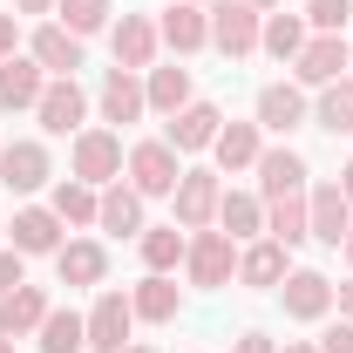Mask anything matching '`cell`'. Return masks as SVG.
<instances>
[{"mask_svg": "<svg viewBox=\"0 0 353 353\" xmlns=\"http://www.w3.org/2000/svg\"><path fill=\"white\" fill-rule=\"evenodd\" d=\"M123 163H130V150H123V130H109V123H88L75 143H68V170L82 176V183H116L123 176Z\"/></svg>", "mask_w": 353, "mask_h": 353, "instance_id": "6da1fadb", "label": "cell"}, {"mask_svg": "<svg viewBox=\"0 0 353 353\" xmlns=\"http://www.w3.org/2000/svg\"><path fill=\"white\" fill-rule=\"evenodd\" d=\"M218 197H224V183H218L211 163H183V176H176V190H170L176 224L183 231H211L218 224Z\"/></svg>", "mask_w": 353, "mask_h": 353, "instance_id": "7a4b0ae2", "label": "cell"}, {"mask_svg": "<svg viewBox=\"0 0 353 353\" xmlns=\"http://www.w3.org/2000/svg\"><path fill=\"white\" fill-rule=\"evenodd\" d=\"M82 326H88V353H123V347H130V333H136V306H130V292L102 285V292H95V306L82 312Z\"/></svg>", "mask_w": 353, "mask_h": 353, "instance_id": "3957f363", "label": "cell"}, {"mask_svg": "<svg viewBox=\"0 0 353 353\" xmlns=\"http://www.w3.org/2000/svg\"><path fill=\"white\" fill-rule=\"evenodd\" d=\"M34 123H41L48 136H82L88 130V88L75 82V75H48L41 102H34Z\"/></svg>", "mask_w": 353, "mask_h": 353, "instance_id": "277c9868", "label": "cell"}, {"mask_svg": "<svg viewBox=\"0 0 353 353\" xmlns=\"http://www.w3.org/2000/svg\"><path fill=\"white\" fill-rule=\"evenodd\" d=\"M183 272H190V285H204V292H218L238 279V245L224 238L218 224L211 231H190V252H183Z\"/></svg>", "mask_w": 353, "mask_h": 353, "instance_id": "5b68a950", "label": "cell"}, {"mask_svg": "<svg viewBox=\"0 0 353 353\" xmlns=\"http://www.w3.org/2000/svg\"><path fill=\"white\" fill-rule=\"evenodd\" d=\"M48 176H54V157H48L41 136H14V143H0V183H7L14 197H34Z\"/></svg>", "mask_w": 353, "mask_h": 353, "instance_id": "8992f818", "label": "cell"}, {"mask_svg": "<svg viewBox=\"0 0 353 353\" xmlns=\"http://www.w3.org/2000/svg\"><path fill=\"white\" fill-rule=\"evenodd\" d=\"M252 123H259L265 136H292V130H306V123H312L306 88H299V82H265V88H259V102H252Z\"/></svg>", "mask_w": 353, "mask_h": 353, "instance_id": "52a82bcc", "label": "cell"}, {"mask_svg": "<svg viewBox=\"0 0 353 353\" xmlns=\"http://www.w3.org/2000/svg\"><path fill=\"white\" fill-rule=\"evenodd\" d=\"M130 183L143 190V197H170L176 190V176H183V157H176L163 136H150V143H130Z\"/></svg>", "mask_w": 353, "mask_h": 353, "instance_id": "ba28073f", "label": "cell"}, {"mask_svg": "<svg viewBox=\"0 0 353 353\" xmlns=\"http://www.w3.org/2000/svg\"><path fill=\"white\" fill-rule=\"evenodd\" d=\"M224 130V109L218 102H183L176 116H163V143H170L176 157H204Z\"/></svg>", "mask_w": 353, "mask_h": 353, "instance_id": "9c48e42d", "label": "cell"}, {"mask_svg": "<svg viewBox=\"0 0 353 353\" xmlns=\"http://www.w3.org/2000/svg\"><path fill=\"white\" fill-rule=\"evenodd\" d=\"M279 299H285V319L312 326V319H326V312H333V279H326L319 265H292V272H285V285H279Z\"/></svg>", "mask_w": 353, "mask_h": 353, "instance_id": "30bf717a", "label": "cell"}, {"mask_svg": "<svg viewBox=\"0 0 353 353\" xmlns=\"http://www.w3.org/2000/svg\"><path fill=\"white\" fill-rule=\"evenodd\" d=\"M259 28H265V14L259 7H245V0H218L211 7V48L218 54H259Z\"/></svg>", "mask_w": 353, "mask_h": 353, "instance_id": "8fae6325", "label": "cell"}, {"mask_svg": "<svg viewBox=\"0 0 353 353\" xmlns=\"http://www.w3.org/2000/svg\"><path fill=\"white\" fill-rule=\"evenodd\" d=\"M95 109H102V123H109V130H130V123H143V116H150L143 75H130V68H109V75H102V88H95Z\"/></svg>", "mask_w": 353, "mask_h": 353, "instance_id": "7c38bea8", "label": "cell"}, {"mask_svg": "<svg viewBox=\"0 0 353 353\" xmlns=\"http://www.w3.org/2000/svg\"><path fill=\"white\" fill-rule=\"evenodd\" d=\"M61 231H68V224L54 218V204H21V211H14V224H7V245H14V252H21V259H54V252H61Z\"/></svg>", "mask_w": 353, "mask_h": 353, "instance_id": "4fadbf2b", "label": "cell"}, {"mask_svg": "<svg viewBox=\"0 0 353 353\" xmlns=\"http://www.w3.org/2000/svg\"><path fill=\"white\" fill-rule=\"evenodd\" d=\"M54 279H61L68 292H102V279H109V252H102L95 238H61V252H54Z\"/></svg>", "mask_w": 353, "mask_h": 353, "instance_id": "5bb4252c", "label": "cell"}, {"mask_svg": "<svg viewBox=\"0 0 353 353\" xmlns=\"http://www.w3.org/2000/svg\"><path fill=\"white\" fill-rule=\"evenodd\" d=\"M306 231L326 245V252H340V245H347V231H353V204L340 197V183H312V190H306Z\"/></svg>", "mask_w": 353, "mask_h": 353, "instance_id": "9a60e30c", "label": "cell"}, {"mask_svg": "<svg viewBox=\"0 0 353 353\" xmlns=\"http://www.w3.org/2000/svg\"><path fill=\"white\" fill-rule=\"evenodd\" d=\"M109 48H116V68L150 75V68H157V48H163V34H157V21H150V14H123V21L109 28Z\"/></svg>", "mask_w": 353, "mask_h": 353, "instance_id": "2e32d148", "label": "cell"}, {"mask_svg": "<svg viewBox=\"0 0 353 353\" xmlns=\"http://www.w3.org/2000/svg\"><path fill=\"white\" fill-rule=\"evenodd\" d=\"M347 68H353L347 34H312V41L299 48V61H292V82L299 88H326V82H340Z\"/></svg>", "mask_w": 353, "mask_h": 353, "instance_id": "e0dca14e", "label": "cell"}, {"mask_svg": "<svg viewBox=\"0 0 353 353\" xmlns=\"http://www.w3.org/2000/svg\"><path fill=\"white\" fill-rule=\"evenodd\" d=\"M143 211H150V197L136 190V183H102V204H95V231H109V238H143Z\"/></svg>", "mask_w": 353, "mask_h": 353, "instance_id": "ac0fdd59", "label": "cell"}, {"mask_svg": "<svg viewBox=\"0 0 353 353\" xmlns=\"http://www.w3.org/2000/svg\"><path fill=\"white\" fill-rule=\"evenodd\" d=\"M285 272H292V259H285L279 238H252V245H238V285H252V292H279Z\"/></svg>", "mask_w": 353, "mask_h": 353, "instance_id": "d6986e66", "label": "cell"}, {"mask_svg": "<svg viewBox=\"0 0 353 353\" xmlns=\"http://www.w3.org/2000/svg\"><path fill=\"white\" fill-rule=\"evenodd\" d=\"M252 170H259V197H265V204H272V197H292V190H306V176H312V170H306V157H299L292 143H272Z\"/></svg>", "mask_w": 353, "mask_h": 353, "instance_id": "ffe728a7", "label": "cell"}, {"mask_svg": "<svg viewBox=\"0 0 353 353\" xmlns=\"http://www.w3.org/2000/svg\"><path fill=\"white\" fill-rule=\"evenodd\" d=\"M48 88V68L34 54H7L0 61V116H14V109H34Z\"/></svg>", "mask_w": 353, "mask_h": 353, "instance_id": "44dd1931", "label": "cell"}, {"mask_svg": "<svg viewBox=\"0 0 353 353\" xmlns=\"http://www.w3.org/2000/svg\"><path fill=\"white\" fill-rule=\"evenodd\" d=\"M28 54L41 61L48 75H75V68H82V54H88V41H82V34H68L61 21H41V28H34V41H28Z\"/></svg>", "mask_w": 353, "mask_h": 353, "instance_id": "7402d4cb", "label": "cell"}, {"mask_svg": "<svg viewBox=\"0 0 353 353\" xmlns=\"http://www.w3.org/2000/svg\"><path fill=\"white\" fill-rule=\"evenodd\" d=\"M157 34H163L170 54H197V48H211V14H204V7H190V0H176V7H163Z\"/></svg>", "mask_w": 353, "mask_h": 353, "instance_id": "603a6c76", "label": "cell"}, {"mask_svg": "<svg viewBox=\"0 0 353 353\" xmlns=\"http://www.w3.org/2000/svg\"><path fill=\"white\" fill-rule=\"evenodd\" d=\"M218 231L231 238V245L265 238V197H259V190H224V197H218Z\"/></svg>", "mask_w": 353, "mask_h": 353, "instance_id": "cb8c5ba5", "label": "cell"}, {"mask_svg": "<svg viewBox=\"0 0 353 353\" xmlns=\"http://www.w3.org/2000/svg\"><path fill=\"white\" fill-rule=\"evenodd\" d=\"M130 306H136V319H143V326H170L176 306H183V292H176L170 272H150L143 285H130Z\"/></svg>", "mask_w": 353, "mask_h": 353, "instance_id": "d4e9b609", "label": "cell"}, {"mask_svg": "<svg viewBox=\"0 0 353 353\" xmlns=\"http://www.w3.org/2000/svg\"><path fill=\"white\" fill-rule=\"evenodd\" d=\"M211 157H218V170H252V163H259L265 157V130L259 123H224L218 130V143H211Z\"/></svg>", "mask_w": 353, "mask_h": 353, "instance_id": "484cf974", "label": "cell"}, {"mask_svg": "<svg viewBox=\"0 0 353 353\" xmlns=\"http://www.w3.org/2000/svg\"><path fill=\"white\" fill-rule=\"evenodd\" d=\"M48 299L41 285H14L7 299H0V333H14V340H28V333H41V319H48Z\"/></svg>", "mask_w": 353, "mask_h": 353, "instance_id": "4316f807", "label": "cell"}, {"mask_svg": "<svg viewBox=\"0 0 353 353\" xmlns=\"http://www.w3.org/2000/svg\"><path fill=\"white\" fill-rule=\"evenodd\" d=\"M136 252H143V265L150 272H176L183 265V252H190V231L183 224H143V238H136Z\"/></svg>", "mask_w": 353, "mask_h": 353, "instance_id": "83f0119b", "label": "cell"}, {"mask_svg": "<svg viewBox=\"0 0 353 353\" xmlns=\"http://www.w3.org/2000/svg\"><path fill=\"white\" fill-rule=\"evenodd\" d=\"M34 347H41V353H88V326H82V312H75V306H48L41 333H34Z\"/></svg>", "mask_w": 353, "mask_h": 353, "instance_id": "f1b7e54d", "label": "cell"}, {"mask_svg": "<svg viewBox=\"0 0 353 353\" xmlns=\"http://www.w3.org/2000/svg\"><path fill=\"white\" fill-rule=\"evenodd\" d=\"M312 41V28H306V14H265V28H259V48L272 54V61H299V48Z\"/></svg>", "mask_w": 353, "mask_h": 353, "instance_id": "f546056e", "label": "cell"}, {"mask_svg": "<svg viewBox=\"0 0 353 353\" xmlns=\"http://www.w3.org/2000/svg\"><path fill=\"white\" fill-rule=\"evenodd\" d=\"M143 95H150V116H176V109H183V102H197V95H190V68H150V75H143Z\"/></svg>", "mask_w": 353, "mask_h": 353, "instance_id": "4dcf8cb0", "label": "cell"}, {"mask_svg": "<svg viewBox=\"0 0 353 353\" xmlns=\"http://www.w3.org/2000/svg\"><path fill=\"white\" fill-rule=\"evenodd\" d=\"M265 238H279L285 252L312 238V231H306V190H292V197H272V204H265Z\"/></svg>", "mask_w": 353, "mask_h": 353, "instance_id": "1f68e13d", "label": "cell"}, {"mask_svg": "<svg viewBox=\"0 0 353 353\" xmlns=\"http://www.w3.org/2000/svg\"><path fill=\"white\" fill-rule=\"evenodd\" d=\"M312 123L326 136H353V75H340V82L319 88V102H312Z\"/></svg>", "mask_w": 353, "mask_h": 353, "instance_id": "d6a6232c", "label": "cell"}, {"mask_svg": "<svg viewBox=\"0 0 353 353\" xmlns=\"http://www.w3.org/2000/svg\"><path fill=\"white\" fill-rule=\"evenodd\" d=\"M48 204H54V218H61V224H95V204H102V190H95V183H82V176H61Z\"/></svg>", "mask_w": 353, "mask_h": 353, "instance_id": "836d02e7", "label": "cell"}, {"mask_svg": "<svg viewBox=\"0 0 353 353\" xmlns=\"http://www.w3.org/2000/svg\"><path fill=\"white\" fill-rule=\"evenodd\" d=\"M54 14H61V28H68V34H102V28H109V0H54Z\"/></svg>", "mask_w": 353, "mask_h": 353, "instance_id": "e575fe53", "label": "cell"}, {"mask_svg": "<svg viewBox=\"0 0 353 353\" xmlns=\"http://www.w3.org/2000/svg\"><path fill=\"white\" fill-rule=\"evenodd\" d=\"M347 21H353V0H306L312 34H347Z\"/></svg>", "mask_w": 353, "mask_h": 353, "instance_id": "d590c367", "label": "cell"}, {"mask_svg": "<svg viewBox=\"0 0 353 353\" xmlns=\"http://www.w3.org/2000/svg\"><path fill=\"white\" fill-rule=\"evenodd\" d=\"M14 285H28V259H21L14 245H0V299H7Z\"/></svg>", "mask_w": 353, "mask_h": 353, "instance_id": "8d00e7d4", "label": "cell"}, {"mask_svg": "<svg viewBox=\"0 0 353 353\" xmlns=\"http://www.w3.org/2000/svg\"><path fill=\"white\" fill-rule=\"evenodd\" d=\"M319 353H353V319H333L319 333Z\"/></svg>", "mask_w": 353, "mask_h": 353, "instance_id": "74e56055", "label": "cell"}, {"mask_svg": "<svg viewBox=\"0 0 353 353\" xmlns=\"http://www.w3.org/2000/svg\"><path fill=\"white\" fill-rule=\"evenodd\" d=\"M14 48H21V14H14V7H0V61H7Z\"/></svg>", "mask_w": 353, "mask_h": 353, "instance_id": "f35d334b", "label": "cell"}, {"mask_svg": "<svg viewBox=\"0 0 353 353\" xmlns=\"http://www.w3.org/2000/svg\"><path fill=\"white\" fill-rule=\"evenodd\" d=\"M231 353H279V347H272L265 333H238V340H231Z\"/></svg>", "mask_w": 353, "mask_h": 353, "instance_id": "ab89813d", "label": "cell"}, {"mask_svg": "<svg viewBox=\"0 0 353 353\" xmlns=\"http://www.w3.org/2000/svg\"><path fill=\"white\" fill-rule=\"evenodd\" d=\"M333 312H340V319H353V279H347V285H333Z\"/></svg>", "mask_w": 353, "mask_h": 353, "instance_id": "60d3db41", "label": "cell"}, {"mask_svg": "<svg viewBox=\"0 0 353 353\" xmlns=\"http://www.w3.org/2000/svg\"><path fill=\"white\" fill-rule=\"evenodd\" d=\"M14 14H54V0H14Z\"/></svg>", "mask_w": 353, "mask_h": 353, "instance_id": "b9f144b4", "label": "cell"}, {"mask_svg": "<svg viewBox=\"0 0 353 353\" xmlns=\"http://www.w3.org/2000/svg\"><path fill=\"white\" fill-rule=\"evenodd\" d=\"M333 183H340V197H347V204H353V163H347V170H340V176H333Z\"/></svg>", "mask_w": 353, "mask_h": 353, "instance_id": "7bdbcfd3", "label": "cell"}, {"mask_svg": "<svg viewBox=\"0 0 353 353\" xmlns=\"http://www.w3.org/2000/svg\"><path fill=\"white\" fill-rule=\"evenodd\" d=\"M279 353H319V347H312V340H285Z\"/></svg>", "mask_w": 353, "mask_h": 353, "instance_id": "ee69618b", "label": "cell"}, {"mask_svg": "<svg viewBox=\"0 0 353 353\" xmlns=\"http://www.w3.org/2000/svg\"><path fill=\"white\" fill-rule=\"evenodd\" d=\"M340 259H347V272H353V231H347V245H340Z\"/></svg>", "mask_w": 353, "mask_h": 353, "instance_id": "f6af8a7d", "label": "cell"}, {"mask_svg": "<svg viewBox=\"0 0 353 353\" xmlns=\"http://www.w3.org/2000/svg\"><path fill=\"white\" fill-rule=\"evenodd\" d=\"M123 353H157V347H150V340H130V347H123Z\"/></svg>", "mask_w": 353, "mask_h": 353, "instance_id": "bcb514c9", "label": "cell"}, {"mask_svg": "<svg viewBox=\"0 0 353 353\" xmlns=\"http://www.w3.org/2000/svg\"><path fill=\"white\" fill-rule=\"evenodd\" d=\"M14 347H21V340H14V333H0V353H14Z\"/></svg>", "mask_w": 353, "mask_h": 353, "instance_id": "7dc6e473", "label": "cell"}, {"mask_svg": "<svg viewBox=\"0 0 353 353\" xmlns=\"http://www.w3.org/2000/svg\"><path fill=\"white\" fill-rule=\"evenodd\" d=\"M245 7H259V14H272V7H279V0H245Z\"/></svg>", "mask_w": 353, "mask_h": 353, "instance_id": "c3c4849f", "label": "cell"}, {"mask_svg": "<svg viewBox=\"0 0 353 353\" xmlns=\"http://www.w3.org/2000/svg\"><path fill=\"white\" fill-rule=\"evenodd\" d=\"M347 54H353V34H347Z\"/></svg>", "mask_w": 353, "mask_h": 353, "instance_id": "681fc988", "label": "cell"}, {"mask_svg": "<svg viewBox=\"0 0 353 353\" xmlns=\"http://www.w3.org/2000/svg\"><path fill=\"white\" fill-rule=\"evenodd\" d=\"M190 7H204V0H190Z\"/></svg>", "mask_w": 353, "mask_h": 353, "instance_id": "f907efd6", "label": "cell"}]
</instances>
